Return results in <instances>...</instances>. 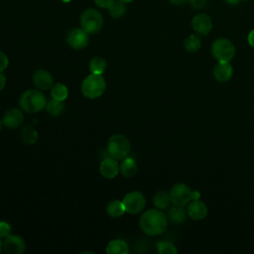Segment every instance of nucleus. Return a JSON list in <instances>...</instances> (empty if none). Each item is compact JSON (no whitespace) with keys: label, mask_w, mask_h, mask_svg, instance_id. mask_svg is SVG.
I'll return each mask as SVG.
<instances>
[{"label":"nucleus","mask_w":254,"mask_h":254,"mask_svg":"<svg viewBox=\"0 0 254 254\" xmlns=\"http://www.w3.org/2000/svg\"><path fill=\"white\" fill-rule=\"evenodd\" d=\"M21 140L28 145H34L38 141V132L32 125H25L20 130Z\"/></svg>","instance_id":"obj_19"},{"label":"nucleus","mask_w":254,"mask_h":254,"mask_svg":"<svg viewBox=\"0 0 254 254\" xmlns=\"http://www.w3.org/2000/svg\"><path fill=\"white\" fill-rule=\"evenodd\" d=\"M19 104L21 109L27 113H37L46 107L47 100L41 90L29 89L22 93Z\"/></svg>","instance_id":"obj_2"},{"label":"nucleus","mask_w":254,"mask_h":254,"mask_svg":"<svg viewBox=\"0 0 254 254\" xmlns=\"http://www.w3.org/2000/svg\"><path fill=\"white\" fill-rule=\"evenodd\" d=\"M200 197V192L198 190H192V194H191V200L193 199H199Z\"/></svg>","instance_id":"obj_35"},{"label":"nucleus","mask_w":254,"mask_h":254,"mask_svg":"<svg viewBox=\"0 0 254 254\" xmlns=\"http://www.w3.org/2000/svg\"><path fill=\"white\" fill-rule=\"evenodd\" d=\"M32 79L35 87L41 91L50 89L54 84L53 75L47 69L44 68L37 69L33 73Z\"/></svg>","instance_id":"obj_12"},{"label":"nucleus","mask_w":254,"mask_h":254,"mask_svg":"<svg viewBox=\"0 0 254 254\" xmlns=\"http://www.w3.org/2000/svg\"><path fill=\"white\" fill-rule=\"evenodd\" d=\"M119 165L116 159L108 156L104 157L99 165V172L105 179H113L119 173Z\"/></svg>","instance_id":"obj_13"},{"label":"nucleus","mask_w":254,"mask_h":254,"mask_svg":"<svg viewBox=\"0 0 254 254\" xmlns=\"http://www.w3.org/2000/svg\"><path fill=\"white\" fill-rule=\"evenodd\" d=\"M184 47L188 53H195L201 47V39L197 35H190L184 41Z\"/></svg>","instance_id":"obj_22"},{"label":"nucleus","mask_w":254,"mask_h":254,"mask_svg":"<svg viewBox=\"0 0 254 254\" xmlns=\"http://www.w3.org/2000/svg\"><path fill=\"white\" fill-rule=\"evenodd\" d=\"M128 252H129L128 244L122 239L111 240L106 247L107 254H127Z\"/></svg>","instance_id":"obj_20"},{"label":"nucleus","mask_w":254,"mask_h":254,"mask_svg":"<svg viewBox=\"0 0 254 254\" xmlns=\"http://www.w3.org/2000/svg\"><path fill=\"white\" fill-rule=\"evenodd\" d=\"M125 211L130 214H137L141 212L146 205V198L141 191L133 190L128 192L123 198Z\"/></svg>","instance_id":"obj_8"},{"label":"nucleus","mask_w":254,"mask_h":254,"mask_svg":"<svg viewBox=\"0 0 254 254\" xmlns=\"http://www.w3.org/2000/svg\"><path fill=\"white\" fill-rule=\"evenodd\" d=\"M106 89V81L102 74L90 73L81 82V92L89 99L100 97Z\"/></svg>","instance_id":"obj_3"},{"label":"nucleus","mask_w":254,"mask_h":254,"mask_svg":"<svg viewBox=\"0 0 254 254\" xmlns=\"http://www.w3.org/2000/svg\"><path fill=\"white\" fill-rule=\"evenodd\" d=\"M190 3L193 8L200 9L205 5L206 1L205 0H190Z\"/></svg>","instance_id":"obj_32"},{"label":"nucleus","mask_w":254,"mask_h":254,"mask_svg":"<svg viewBox=\"0 0 254 254\" xmlns=\"http://www.w3.org/2000/svg\"><path fill=\"white\" fill-rule=\"evenodd\" d=\"M108 10H109V14L112 18H120L126 12L125 3H123L119 0H115L113 2V4L108 8Z\"/></svg>","instance_id":"obj_27"},{"label":"nucleus","mask_w":254,"mask_h":254,"mask_svg":"<svg viewBox=\"0 0 254 254\" xmlns=\"http://www.w3.org/2000/svg\"><path fill=\"white\" fill-rule=\"evenodd\" d=\"M80 28L88 35L98 33L103 26V17L99 11L93 8L84 10L79 18Z\"/></svg>","instance_id":"obj_5"},{"label":"nucleus","mask_w":254,"mask_h":254,"mask_svg":"<svg viewBox=\"0 0 254 254\" xmlns=\"http://www.w3.org/2000/svg\"><path fill=\"white\" fill-rule=\"evenodd\" d=\"M66 43L74 50L83 49L88 44V34L81 28L72 29L66 36Z\"/></svg>","instance_id":"obj_9"},{"label":"nucleus","mask_w":254,"mask_h":254,"mask_svg":"<svg viewBox=\"0 0 254 254\" xmlns=\"http://www.w3.org/2000/svg\"><path fill=\"white\" fill-rule=\"evenodd\" d=\"M119 1H121V2H123V3H130V2H133L134 0H119Z\"/></svg>","instance_id":"obj_38"},{"label":"nucleus","mask_w":254,"mask_h":254,"mask_svg":"<svg viewBox=\"0 0 254 254\" xmlns=\"http://www.w3.org/2000/svg\"><path fill=\"white\" fill-rule=\"evenodd\" d=\"M236 53L234 44L227 38H218L211 45V54L217 62L230 63Z\"/></svg>","instance_id":"obj_6"},{"label":"nucleus","mask_w":254,"mask_h":254,"mask_svg":"<svg viewBox=\"0 0 254 254\" xmlns=\"http://www.w3.org/2000/svg\"><path fill=\"white\" fill-rule=\"evenodd\" d=\"M119 170L121 172V174L126 177V178H131L133 176L136 175L137 171H138V167H137V163L135 162V160L131 157H126L123 159V161L121 162L120 166H119Z\"/></svg>","instance_id":"obj_18"},{"label":"nucleus","mask_w":254,"mask_h":254,"mask_svg":"<svg viewBox=\"0 0 254 254\" xmlns=\"http://www.w3.org/2000/svg\"><path fill=\"white\" fill-rule=\"evenodd\" d=\"M226 3H228V4H231V5H236V4H238L239 3V1L240 0H224Z\"/></svg>","instance_id":"obj_37"},{"label":"nucleus","mask_w":254,"mask_h":254,"mask_svg":"<svg viewBox=\"0 0 254 254\" xmlns=\"http://www.w3.org/2000/svg\"><path fill=\"white\" fill-rule=\"evenodd\" d=\"M188 211L184 208V206L174 205L171 206L168 210V218L173 223H182L187 219Z\"/></svg>","instance_id":"obj_17"},{"label":"nucleus","mask_w":254,"mask_h":254,"mask_svg":"<svg viewBox=\"0 0 254 254\" xmlns=\"http://www.w3.org/2000/svg\"><path fill=\"white\" fill-rule=\"evenodd\" d=\"M106 212L109 216L114 217V218L122 216L126 212L123 201L118 200V199H114V200L110 201L106 206Z\"/></svg>","instance_id":"obj_21"},{"label":"nucleus","mask_w":254,"mask_h":254,"mask_svg":"<svg viewBox=\"0 0 254 254\" xmlns=\"http://www.w3.org/2000/svg\"><path fill=\"white\" fill-rule=\"evenodd\" d=\"M2 126H3V122H2V120L0 119V130H1V128H2Z\"/></svg>","instance_id":"obj_40"},{"label":"nucleus","mask_w":254,"mask_h":254,"mask_svg":"<svg viewBox=\"0 0 254 254\" xmlns=\"http://www.w3.org/2000/svg\"><path fill=\"white\" fill-rule=\"evenodd\" d=\"M6 84V76L2 70H0V91L5 87Z\"/></svg>","instance_id":"obj_34"},{"label":"nucleus","mask_w":254,"mask_h":254,"mask_svg":"<svg viewBox=\"0 0 254 254\" xmlns=\"http://www.w3.org/2000/svg\"><path fill=\"white\" fill-rule=\"evenodd\" d=\"M130 150L131 144L125 135L117 133L110 136L107 144L108 156L116 160H123L128 157Z\"/></svg>","instance_id":"obj_4"},{"label":"nucleus","mask_w":254,"mask_h":254,"mask_svg":"<svg viewBox=\"0 0 254 254\" xmlns=\"http://www.w3.org/2000/svg\"><path fill=\"white\" fill-rule=\"evenodd\" d=\"M24 121L23 112L18 108H11L7 110L2 118L3 125L8 129L18 128Z\"/></svg>","instance_id":"obj_15"},{"label":"nucleus","mask_w":254,"mask_h":254,"mask_svg":"<svg viewBox=\"0 0 254 254\" xmlns=\"http://www.w3.org/2000/svg\"><path fill=\"white\" fill-rule=\"evenodd\" d=\"M115 0H94V3L103 9H108Z\"/></svg>","instance_id":"obj_31"},{"label":"nucleus","mask_w":254,"mask_h":254,"mask_svg":"<svg viewBox=\"0 0 254 254\" xmlns=\"http://www.w3.org/2000/svg\"><path fill=\"white\" fill-rule=\"evenodd\" d=\"M212 74L215 80L219 82H226L230 80L233 75V67L229 63L218 62L212 69Z\"/></svg>","instance_id":"obj_16"},{"label":"nucleus","mask_w":254,"mask_h":254,"mask_svg":"<svg viewBox=\"0 0 254 254\" xmlns=\"http://www.w3.org/2000/svg\"><path fill=\"white\" fill-rule=\"evenodd\" d=\"M172 4L174 5H182L184 3H186L188 0H169Z\"/></svg>","instance_id":"obj_36"},{"label":"nucleus","mask_w":254,"mask_h":254,"mask_svg":"<svg viewBox=\"0 0 254 254\" xmlns=\"http://www.w3.org/2000/svg\"><path fill=\"white\" fill-rule=\"evenodd\" d=\"M240 1H247V0H240Z\"/></svg>","instance_id":"obj_42"},{"label":"nucleus","mask_w":254,"mask_h":254,"mask_svg":"<svg viewBox=\"0 0 254 254\" xmlns=\"http://www.w3.org/2000/svg\"><path fill=\"white\" fill-rule=\"evenodd\" d=\"M11 234V225L7 221H0V237L5 238Z\"/></svg>","instance_id":"obj_29"},{"label":"nucleus","mask_w":254,"mask_h":254,"mask_svg":"<svg viewBox=\"0 0 254 254\" xmlns=\"http://www.w3.org/2000/svg\"><path fill=\"white\" fill-rule=\"evenodd\" d=\"M157 251L160 254H177L178 249L176 246L169 241H159L156 243Z\"/></svg>","instance_id":"obj_28"},{"label":"nucleus","mask_w":254,"mask_h":254,"mask_svg":"<svg viewBox=\"0 0 254 254\" xmlns=\"http://www.w3.org/2000/svg\"><path fill=\"white\" fill-rule=\"evenodd\" d=\"M106 66H107V64L105 60L101 57H94L89 61L88 67L92 73L102 74L106 69Z\"/></svg>","instance_id":"obj_25"},{"label":"nucleus","mask_w":254,"mask_h":254,"mask_svg":"<svg viewBox=\"0 0 254 254\" xmlns=\"http://www.w3.org/2000/svg\"><path fill=\"white\" fill-rule=\"evenodd\" d=\"M3 249L8 254H22L26 250V243L21 236L9 234L4 239Z\"/></svg>","instance_id":"obj_10"},{"label":"nucleus","mask_w":254,"mask_h":254,"mask_svg":"<svg viewBox=\"0 0 254 254\" xmlns=\"http://www.w3.org/2000/svg\"><path fill=\"white\" fill-rule=\"evenodd\" d=\"M188 215L194 220H201L206 217L208 208L206 204L200 199H193L189 202L187 206Z\"/></svg>","instance_id":"obj_14"},{"label":"nucleus","mask_w":254,"mask_h":254,"mask_svg":"<svg viewBox=\"0 0 254 254\" xmlns=\"http://www.w3.org/2000/svg\"><path fill=\"white\" fill-rule=\"evenodd\" d=\"M247 41H248L249 46L254 49V29L249 32V34L247 36Z\"/></svg>","instance_id":"obj_33"},{"label":"nucleus","mask_w":254,"mask_h":254,"mask_svg":"<svg viewBox=\"0 0 254 254\" xmlns=\"http://www.w3.org/2000/svg\"><path fill=\"white\" fill-rule=\"evenodd\" d=\"M8 64H9L8 57L3 52H0V70L3 71L4 69H6L8 66Z\"/></svg>","instance_id":"obj_30"},{"label":"nucleus","mask_w":254,"mask_h":254,"mask_svg":"<svg viewBox=\"0 0 254 254\" xmlns=\"http://www.w3.org/2000/svg\"><path fill=\"white\" fill-rule=\"evenodd\" d=\"M170 202H171V199H170L169 192H167L165 190H159L153 196V204L158 209L162 210V209L167 208L169 206Z\"/></svg>","instance_id":"obj_23"},{"label":"nucleus","mask_w":254,"mask_h":254,"mask_svg":"<svg viewBox=\"0 0 254 254\" xmlns=\"http://www.w3.org/2000/svg\"><path fill=\"white\" fill-rule=\"evenodd\" d=\"M139 226L146 235L157 236L167 229L168 218L161 209L151 208L141 214Z\"/></svg>","instance_id":"obj_1"},{"label":"nucleus","mask_w":254,"mask_h":254,"mask_svg":"<svg viewBox=\"0 0 254 254\" xmlns=\"http://www.w3.org/2000/svg\"><path fill=\"white\" fill-rule=\"evenodd\" d=\"M2 249H3V241L1 240V237H0V252L2 251Z\"/></svg>","instance_id":"obj_39"},{"label":"nucleus","mask_w":254,"mask_h":254,"mask_svg":"<svg viewBox=\"0 0 254 254\" xmlns=\"http://www.w3.org/2000/svg\"><path fill=\"white\" fill-rule=\"evenodd\" d=\"M51 95L54 99H57L60 101H64L68 95L67 87L64 84L60 83V82L55 83L51 87Z\"/></svg>","instance_id":"obj_24"},{"label":"nucleus","mask_w":254,"mask_h":254,"mask_svg":"<svg viewBox=\"0 0 254 254\" xmlns=\"http://www.w3.org/2000/svg\"><path fill=\"white\" fill-rule=\"evenodd\" d=\"M191 27L196 34L206 36L212 30V22L208 15L204 13H199L192 18Z\"/></svg>","instance_id":"obj_11"},{"label":"nucleus","mask_w":254,"mask_h":254,"mask_svg":"<svg viewBox=\"0 0 254 254\" xmlns=\"http://www.w3.org/2000/svg\"><path fill=\"white\" fill-rule=\"evenodd\" d=\"M63 1H64V2H68V1H70V0H63Z\"/></svg>","instance_id":"obj_41"},{"label":"nucleus","mask_w":254,"mask_h":254,"mask_svg":"<svg viewBox=\"0 0 254 254\" xmlns=\"http://www.w3.org/2000/svg\"><path fill=\"white\" fill-rule=\"evenodd\" d=\"M47 112L52 116H59L61 115L64 110V101H60L57 99H51L46 104Z\"/></svg>","instance_id":"obj_26"},{"label":"nucleus","mask_w":254,"mask_h":254,"mask_svg":"<svg viewBox=\"0 0 254 254\" xmlns=\"http://www.w3.org/2000/svg\"><path fill=\"white\" fill-rule=\"evenodd\" d=\"M191 194H192V190L188 185L184 183H178L174 185L169 191L171 202L174 205H179V206L188 205L189 202L191 201L192 199Z\"/></svg>","instance_id":"obj_7"}]
</instances>
